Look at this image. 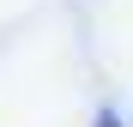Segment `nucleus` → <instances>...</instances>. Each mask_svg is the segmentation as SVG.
Instances as JSON below:
<instances>
[{"mask_svg": "<svg viewBox=\"0 0 133 127\" xmlns=\"http://www.w3.org/2000/svg\"><path fill=\"white\" fill-rule=\"evenodd\" d=\"M97 127H121V115H97Z\"/></svg>", "mask_w": 133, "mask_h": 127, "instance_id": "f257e3e1", "label": "nucleus"}]
</instances>
